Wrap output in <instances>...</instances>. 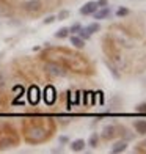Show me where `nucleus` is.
I'll use <instances>...</instances> for the list:
<instances>
[{
    "label": "nucleus",
    "mask_w": 146,
    "mask_h": 154,
    "mask_svg": "<svg viewBox=\"0 0 146 154\" xmlns=\"http://www.w3.org/2000/svg\"><path fill=\"white\" fill-rule=\"evenodd\" d=\"M80 27H82V25H80L79 22H75V24H72L71 27H69V33H77V32L80 30Z\"/></svg>",
    "instance_id": "6ab92c4d"
},
{
    "label": "nucleus",
    "mask_w": 146,
    "mask_h": 154,
    "mask_svg": "<svg viewBox=\"0 0 146 154\" xmlns=\"http://www.w3.org/2000/svg\"><path fill=\"white\" fill-rule=\"evenodd\" d=\"M97 143H99V134H91L88 138V146L90 148H96Z\"/></svg>",
    "instance_id": "ddd939ff"
},
{
    "label": "nucleus",
    "mask_w": 146,
    "mask_h": 154,
    "mask_svg": "<svg viewBox=\"0 0 146 154\" xmlns=\"http://www.w3.org/2000/svg\"><path fill=\"white\" fill-rule=\"evenodd\" d=\"M55 20H57V16H47L43 22L46 24V25H49V24H52V22H55Z\"/></svg>",
    "instance_id": "412c9836"
},
{
    "label": "nucleus",
    "mask_w": 146,
    "mask_h": 154,
    "mask_svg": "<svg viewBox=\"0 0 146 154\" xmlns=\"http://www.w3.org/2000/svg\"><path fill=\"white\" fill-rule=\"evenodd\" d=\"M44 69H46L49 74H52V75H55V77H65V75H66V69H65L63 66L57 65V63H46Z\"/></svg>",
    "instance_id": "f257e3e1"
},
{
    "label": "nucleus",
    "mask_w": 146,
    "mask_h": 154,
    "mask_svg": "<svg viewBox=\"0 0 146 154\" xmlns=\"http://www.w3.org/2000/svg\"><path fill=\"white\" fill-rule=\"evenodd\" d=\"M118 132H120V128H116V126L110 124V126H105V128L102 129L101 137H102L104 140H112V138H115V137L118 135Z\"/></svg>",
    "instance_id": "f03ea898"
},
{
    "label": "nucleus",
    "mask_w": 146,
    "mask_h": 154,
    "mask_svg": "<svg viewBox=\"0 0 146 154\" xmlns=\"http://www.w3.org/2000/svg\"><path fill=\"white\" fill-rule=\"evenodd\" d=\"M97 10V5L96 2H87L85 5L82 6V8L79 10V13L82 16H90V14H93V13Z\"/></svg>",
    "instance_id": "20e7f679"
},
{
    "label": "nucleus",
    "mask_w": 146,
    "mask_h": 154,
    "mask_svg": "<svg viewBox=\"0 0 146 154\" xmlns=\"http://www.w3.org/2000/svg\"><path fill=\"white\" fill-rule=\"evenodd\" d=\"M85 146H87L85 140H83V138H77V140H74V142L71 143V149L74 152H82L83 149H85Z\"/></svg>",
    "instance_id": "423d86ee"
},
{
    "label": "nucleus",
    "mask_w": 146,
    "mask_h": 154,
    "mask_svg": "<svg viewBox=\"0 0 146 154\" xmlns=\"http://www.w3.org/2000/svg\"><path fill=\"white\" fill-rule=\"evenodd\" d=\"M138 146H140V148H138L140 151H146V140H143V142H141L140 145H138Z\"/></svg>",
    "instance_id": "5701e85b"
},
{
    "label": "nucleus",
    "mask_w": 146,
    "mask_h": 154,
    "mask_svg": "<svg viewBox=\"0 0 146 154\" xmlns=\"http://www.w3.org/2000/svg\"><path fill=\"white\" fill-rule=\"evenodd\" d=\"M129 13H130V10L127 6H120V8L116 10V16L118 17H126V16H129Z\"/></svg>",
    "instance_id": "2eb2a0df"
},
{
    "label": "nucleus",
    "mask_w": 146,
    "mask_h": 154,
    "mask_svg": "<svg viewBox=\"0 0 146 154\" xmlns=\"http://www.w3.org/2000/svg\"><path fill=\"white\" fill-rule=\"evenodd\" d=\"M97 94H99V101H101V104H104V93H102V91H97Z\"/></svg>",
    "instance_id": "393cba45"
},
{
    "label": "nucleus",
    "mask_w": 146,
    "mask_h": 154,
    "mask_svg": "<svg viewBox=\"0 0 146 154\" xmlns=\"http://www.w3.org/2000/svg\"><path fill=\"white\" fill-rule=\"evenodd\" d=\"M87 30L93 35V33H96V32L101 30V25H99V22H93V24H90V25L87 27Z\"/></svg>",
    "instance_id": "dca6fc26"
},
{
    "label": "nucleus",
    "mask_w": 146,
    "mask_h": 154,
    "mask_svg": "<svg viewBox=\"0 0 146 154\" xmlns=\"http://www.w3.org/2000/svg\"><path fill=\"white\" fill-rule=\"evenodd\" d=\"M46 101H47L49 104H52V102L55 101V90H53L52 87H49V94H47V97H46Z\"/></svg>",
    "instance_id": "f3484780"
},
{
    "label": "nucleus",
    "mask_w": 146,
    "mask_h": 154,
    "mask_svg": "<svg viewBox=\"0 0 146 154\" xmlns=\"http://www.w3.org/2000/svg\"><path fill=\"white\" fill-rule=\"evenodd\" d=\"M137 112H138V113H146V101L141 102V104H138V106H137Z\"/></svg>",
    "instance_id": "aec40b11"
},
{
    "label": "nucleus",
    "mask_w": 146,
    "mask_h": 154,
    "mask_svg": "<svg viewBox=\"0 0 146 154\" xmlns=\"http://www.w3.org/2000/svg\"><path fill=\"white\" fill-rule=\"evenodd\" d=\"M134 129L140 135H146V120H135L134 121Z\"/></svg>",
    "instance_id": "6e6552de"
},
{
    "label": "nucleus",
    "mask_w": 146,
    "mask_h": 154,
    "mask_svg": "<svg viewBox=\"0 0 146 154\" xmlns=\"http://www.w3.org/2000/svg\"><path fill=\"white\" fill-rule=\"evenodd\" d=\"M105 66L110 69V72H112V75L115 77V79H120V77H121V75H120V72H118V69H116V68H115V66H113L108 60H105Z\"/></svg>",
    "instance_id": "4468645a"
},
{
    "label": "nucleus",
    "mask_w": 146,
    "mask_h": 154,
    "mask_svg": "<svg viewBox=\"0 0 146 154\" xmlns=\"http://www.w3.org/2000/svg\"><path fill=\"white\" fill-rule=\"evenodd\" d=\"M77 36H80L83 41H87V39L91 38V33L87 30V27H80V30L77 32Z\"/></svg>",
    "instance_id": "f8f14e48"
},
{
    "label": "nucleus",
    "mask_w": 146,
    "mask_h": 154,
    "mask_svg": "<svg viewBox=\"0 0 146 154\" xmlns=\"http://www.w3.org/2000/svg\"><path fill=\"white\" fill-rule=\"evenodd\" d=\"M110 8L108 6H104V8H97L94 13H93V16H94V19L96 20H102V19H105V17H108L110 16Z\"/></svg>",
    "instance_id": "39448f33"
},
{
    "label": "nucleus",
    "mask_w": 146,
    "mask_h": 154,
    "mask_svg": "<svg viewBox=\"0 0 146 154\" xmlns=\"http://www.w3.org/2000/svg\"><path fill=\"white\" fill-rule=\"evenodd\" d=\"M41 8H43L41 0H27L24 3V10L27 13H38V11H41Z\"/></svg>",
    "instance_id": "7ed1b4c3"
},
{
    "label": "nucleus",
    "mask_w": 146,
    "mask_h": 154,
    "mask_svg": "<svg viewBox=\"0 0 146 154\" xmlns=\"http://www.w3.org/2000/svg\"><path fill=\"white\" fill-rule=\"evenodd\" d=\"M69 36V27H61L60 30L55 32V38H58V39H65Z\"/></svg>",
    "instance_id": "9b49d317"
},
{
    "label": "nucleus",
    "mask_w": 146,
    "mask_h": 154,
    "mask_svg": "<svg viewBox=\"0 0 146 154\" xmlns=\"http://www.w3.org/2000/svg\"><path fill=\"white\" fill-rule=\"evenodd\" d=\"M69 14H71V13H69L68 10H61V11L58 13L57 19H58V20H65V19H68V17H69Z\"/></svg>",
    "instance_id": "a211bd4d"
},
{
    "label": "nucleus",
    "mask_w": 146,
    "mask_h": 154,
    "mask_svg": "<svg viewBox=\"0 0 146 154\" xmlns=\"http://www.w3.org/2000/svg\"><path fill=\"white\" fill-rule=\"evenodd\" d=\"M68 142H69V138H68V137H65V135H61V137H60V143H63V145H65V143H68Z\"/></svg>",
    "instance_id": "b1692460"
},
{
    "label": "nucleus",
    "mask_w": 146,
    "mask_h": 154,
    "mask_svg": "<svg viewBox=\"0 0 146 154\" xmlns=\"http://www.w3.org/2000/svg\"><path fill=\"white\" fill-rule=\"evenodd\" d=\"M126 149H127V140H120V142H116V143L112 146V152H113V154L124 152Z\"/></svg>",
    "instance_id": "0eeeda50"
},
{
    "label": "nucleus",
    "mask_w": 146,
    "mask_h": 154,
    "mask_svg": "<svg viewBox=\"0 0 146 154\" xmlns=\"http://www.w3.org/2000/svg\"><path fill=\"white\" fill-rule=\"evenodd\" d=\"M71 44L74 47H77V49H83L85 47V41H83L80 36H77V35H72L71 36Z\"/></svg>",
    "instance_id": "1a4fd4ad"
},
{
    "label": "nucleus",
    "mask_w": 146,
    "mask_h": 154,
    "mask_svg": "<svg viewBox=\"0 0 146 154\" xmlns=\"http://www.w3.org/2000/svg\"><path fill=\"white\" fill-rule=\"evenodd\" d=\"M96 5L97 8H104V6H108V2L107 0H96Z\"/></svg>",
    "instance_id": "4be33fe9"
},
{
    "label": "nucleus",
    "mask_w": 146,
    "mask_h": 154,
    "mask_svg": "<svg viewBox=\"0 0 146 154\" xmlns=\"http://www.w3.org/2000/svg\"><path fill=\"white\" fill-rule=\"evenodd\" d=\"M38 96H39L38 88H36V87H32L30 91H29V101H30L32 104H36V102H38Z\"/></svg>",
    "instance_id": "9d476101"
}]
</instances>
